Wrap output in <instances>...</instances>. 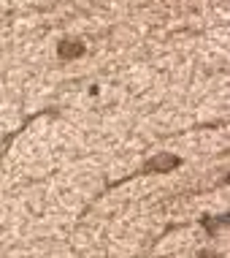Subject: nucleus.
I'll list each match as a JSON object with an SVG mask.
<instances>
[{
  "label": "nucleus",
  "mask_w": 230,
  "mask_h": 258,
  "mask_svg": "<svg viewBox=\"0 0 230 258\" xmlns=\"http://www.w3.org/2000/svg\"><path fill=\"white\" fill-rule=\"evenodd\" d=\"M57 54H60L62 60H76V57H81V54H84V44H81V41H62Z\"/></svg>",
  "instance_id": "nucleus-2"
},
{
  "label": "nucleus",
  "mask_w": 230,
  "mask_h": 258,
  "mask_svg": "<svg viewBox=\"0 0 230 258\" xmlns=\"http://www.w3.org/2000/svg\"><path fill=\"white\" fill-rule=\"evenodd\" d=\"M182 163L176 155H171V152H160V155H155L146 163V171H155V174H160V171H171V169H176V166Z\"/></svg>",
  "instance_id": "nucleus-1"
}]
</instances>
